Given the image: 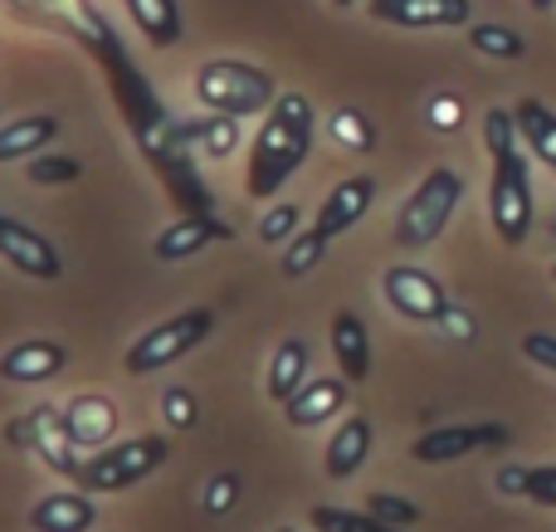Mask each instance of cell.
I'll return each instance as SVG.
<instances>
[{
    "instance_id": "cell-1",
    "label": "cell",
    "mask_w": 556,
    "mask_h": 532,
    "mask_svg": "<svg viewBox=\"0 0 556 532\" xmlns=\"http://www.w3.org/2000/svg\"><path fill=\"white\" fill-rule=\"evenodd\" d=\"M313 137H317V113L307 103V93H278L250 147V181L244 186H250L254 201H274L293 181V172L313 152Z\"/></svg>"
},
{
    "instance_id": "cell-2",
    "label": "cell",
    "mask_w": 556,
    "mask_h": 532,
    "mask_svg": "<svg viewBox=\"0 0 556 532\" xmlns=\"http://www.w3.org/2000/svg\"><path fill=\"white\" fill-rule=\"evenodd\" d=\"M195 98H201L211 113L225 117H254V113H269L278 84L269 68L260 64H244V59H205L195 68Z\"/></svg>"
},
{
    "instance_id": "cell-3",
    "label": "cell",
    "mask_w": 556,
    "mask_h": 532,
    "mask_svg": "<svg viewBox=\"0 0 556 532\" xmlns=\"http://www.w3.org/2000/svg\"><path fill=\"white\" fill-rule=\"evenodd\" d=\"M464 201V176L454 166H434L410 195H405L401 215H395V244L401 250H425L444 235V225L454 220Z\"/></svg>"
},
{
    "instance_id": "cell-4",
    "label": "cell",
    "mask_w": 556,
    "mask_h": 532,
    "mask_svg": "<svg viewBox=\"0 0 556 532\" xmlns=\"http://www.w3.org/2000/svg\"><path fill=\"white\" fill-rule=\"evenodd\" d=\"M166 455H172V445L162 435H137V440H123V445H103L84 465L78 484L88 494H123V489L142 484L147 474H156L166 465Z\"/></svg>"
},
{
    "instance_id": "cell-5",
    "label": "cell",
    "mask_w": 556,
    "mask_h": 532,
    "mask_svg": "<svg viewBox=\"0 0 556 532\" xmlns=\"http://www.w3.org/2000/svg\"><path fill=\"white\" fill-rule=\"evenodd\" d=\"M93 49H98V59H103V68H108V74H113L117 107H123V117H127V123H132L137 142H142V147L162 142V132H166V107L156 103L152 84H147V78L137 74V68L123 59V45H117V35H113V29H108V35L98 39Z\"/></svg>"
},
{
    "instance_id": "cell-6",
    "label": "cell",
    "mask_w": 556,
    "mask_h": 532,
    "mask_svg": "<svg viewBox=\"0 0 556 532\" xmlns=\"http://www.w3.org/2000/svg\"><path fill=\"white\" fill-rule=\"evenodd\" d=\"M211 328H215L211 308H186V313H176V318H166L162 328H147V338H137L132 347H127L123 367L132 371V377H152V371L181 362L191 347H201V342L211 338Z\"/></svg>"
},
{
    "instance_id": "cell-7",
    "label": "cell",
    "mask_w": 556,
    "mask_h": 532,
    "mask_svg": "<svg viewBox=\"0 0 556 532\" xmlns=\"http://www.w3.org/2000/svg\"><path fill=\"white\" fill-rule=\"evenodd\" d=\"M489 215L493 230L508 250H518L532 235V181H528V162L522 152H503L493 156V181H489Z\"/></svg>"
},
{
    "instance_id": "cell-8",
    "label": "cell",
    "mask_w": 556,
    "mask_h": 532,
    "mask_svg": "<svg viewBox=\"0 0 556 532\" xmlns=\"http://www.w3.org/2000/svg\"><path fill=\"white\" fill-rule=\"evenodd\" d=\"M381 293L410 322H440V313L450 308V289L434 274H425L420 264H391L381 279Z\"/></svg>"
},
{
    "instance_id": "cell-9",
    "label": "cell",
    "mask_w": 556,
    "mask_h": 532,
    "mask_svg": "<svg viewBox=\"0 0 556 532\" xmlns=\"http://www.w3.org/2000/svg\"><path fill=\"white\" fill-rule=\"evenodd\" d=\"M0 259L39 283H54L59 274H64V259H59L54 244L39 230H29L25 220H10V215H0Z\"/></svg>"
},
{
    "instance_id": "cell-10",
    "label": "cell",
    "mask_w": 556,
    "mask_h": 532,
    "mask_svg": "<svg viewBox=\"0 0 556 532\" xmlns=\"http://www.w3.org/2000/svg\"><path fill=\"white\" fill-rule=\"evenodd\" d=\"M366 10L395 29H459L473 15L469 0H366Z\"/></svg>"
},
{
    "instance_id": "cell-11",
    "label": "cell",
    "mask_w": 556,
    "mask_h": 532,
    "mask_svg": "<svg viewBox=\"0 0 556 532\" xmlns=\"http://www.w3.org/2000/svg\"><path fill=\"white\" fill-rule=\"evenodd\" d=\"M498 445H508V426H444L415 440L410 455L420 465H450V459H464L473 449H498Z\"/></svg>"
},
{
    "instance_id": "cell-12",
    "label": "cell",
    "mask_w": 556,
    "mask_h": 532,
    "mask_svg": "<svg viewBox=\"0 0 556 532\" xmlns=\"http://www.w3.org/2000/svg\"><path fill=\"white\" fill-rule=\"evenodd\" d=\"M29 430H35V455L45 459L49 469H54L59 479H78L84 474V465H78L74 455V435H68V420H64V406H54V401H45V406L29 410Z\"/></svg>"
},
{
    "instance_id": "cell-13",
    "label": "cell",
    "mask_w": 556,
    "mask_h": 532,
    "mask_svg": "<svg viewBox=\"0 0 556 532\" xmlns=\"http://www.w3.org/2000/svg\"><path fill=\"white\" fill-rule=\"evenodd\" d=\"M215 240H235V225L230 220H215V215H181V220H172L152 240V254L162 264H181V259L201 254L205 244H215Z\"/></svg>"
},
{
    "instance_id": "cell-14",
    "label": "cell",
    "mask_w": 556,
    "mask_h": 532,
    "mask_svg": "<svg viewBox=\"0 0 556 532\" xmlns=\"http://www.w3.org/2000/svg\"><path fill=\"white\" fill-rule=\"evenodd\" d=\"M371 201H376V176H346V181H337L332 191H327V201L317 205L313 230L327 235V240H337V235H346L366 211H371Z\"/></svg>"
},
{
    "instance_id": "cell-15",
    "label": "cell",
    "mask_w": 556,
    "mask_h": 532,
    "mask_svg": "<svg viewBox=\"0 0 556 532\" xmlns=\"http://www.w3.org/2000/svg\"><path fill=\"white\" fill-rule=\"evenodd\" d=\"M64 367H68L64 342H49V338L15 342V347L0 357V377H5L10 387H39V381H54Z\"/></svg>"
},
{
    "instance_id": "cell-16",
    "label": "cell",
    "mask_w": 556,
    "mask_h": 532,
    "mask_svg": "<svg viewBox=\"0 0 556 532\" xmlns=\"http://www.w3.org/2000/svg\"><path fill=\"white\" fill-rule=\"evenodd\" d=\"M147 156L156 162V172H162L166 191H172V201L181 205L186 215H215L211 191L201 186V176H195V166H191V156H186V147H147Z\"/></svg>"
},
{
    "instance_id": "cell-17",
    "label": "cell",
    "mask_w": 556,
    "mask_h": 532,
    "mask_svg": "<svg viewBox=\"0 0 556 532\" xmlns=\"http://www.w3.org/2000/svg\"><path fill=\"white\" fill-rule=\"evenodd\" d=\"M342 406H346V377H323V381H303V391L283 406V416L293 430H313L323 420H332Z\"/></svg>"
},
{
    "instance_id": "cell-18",
    "label": "cell",
    "mask_w": 556,
    "mask_h": 532,
    "mask_svg": "<svg viewBox=\"0 0 556 532\" xmlns=\"http://www.w3.org/2000/svg\"><path fill=\"white\" fill-rule=\"evenodd\" d=\"M64 420H68V435H74L78 449H103V445H113L117 406L108 396H74L64 406Z\"/></svg>"
},
{
    "instance_id": "cell-19",
    "label": "cell",
    "mask_w": 556,
    "mask_h": 532,
    "mask_svg": "<svg viewBox=\"0 0 556 532\" xmlns=\"http://www.w3.org/2000/svg\"><path fill=\"white\" fill-rule=\"evenodd\" d=\"M93 523H98V508L88 498V489L84 494L64 489V494H49L29 508V532H88Z\"/></svg>"
},
{
    "instance_id": "cell-20",
    "label": "cell",
    "mask_w": 556,
    "mask_h": 532,
    "mask_svg": "<svg viewBox=\"0 0 556 532\" xmlns=\"http://www.w3.org/2000/svg\"><path fill=\"white\" fill-rule=\"evenodd\" d=\"M366 455H371V420L346 416L342 426H337V435L327 440V455H323L327 479H352L356 469L366 465Z\"/></svg>"
},
{
    "instance_id": "cell-21",
    "label": "cell",
    "mask_w": 556,
    "mask_h": 532,
    "mask_svg": "<svg viewBox=\"0 0 556 532\" xmlns=\"http://www.w3.org/2000/svg\"><path fill=\"white\" fill-rule=\"evenodd\" d=\"M332 357H337V367H342L346 381L371 377V338H366V322L346 308L332 318Z\"/></svg>"
},
{
    "instance_id": "cell-22",
    "label": "cell",
    "mask_w": 556,
    "mask_h": 532,
    "mask_svg": "<svg viewBox=\"0 0 556 532\" xmlns=\"http://www.w3.org/2000/svg\"><path fill=\"white\" fill-rule=\"evenodd\" d=\"M54 137H59V117L54 113L15 117V123L0 127V162H29V156H39Z\"/></svg>"
},
{
    "instance_id": "cell-23",
    "label": "cell",
    "mask_w": 556,
    "mask_h": 532,
    "mask_svg": "<svg viewBox=\"0 0 556 532\" xmlns=\"http://www.w3.org/2000/svg\"><path fill=\"white\" fill-rule=\"evenodd\" d=\"M307 362H313V352H307L303 338H283V342L274 347V362H269V396L278 401V406H288V401L303 391Z\"/></svg>"
},
{
    "instance_id": "cell-24",
    "label": "cell",
    "mask_w": 556,
    "mask_h": 532,
    "mask_svg": "<svg viewBox=\"0 0 556 532\" xmlns=\"http://www.w3.org/2000/svg\"><path fill=\"white\" fill-rule=\"evenodd\" d=\"M127 15L137 20V29L147 35L152 49H172L181 45V5L176 0H123Z\"/></svg>"
},
{
    "instance_id": "cell-25",
    "label": "cell",
    "mask_w": 556,
    "mask_h": 532,
    "mask_svg": "<svg viewBox=\"0 0 556 532\" xmlns=\"http://www.w3.org/2000/svg\"><path fill=\"white\" fill-rule=\"evenodd\" d=\"M513 117H518L522 142L538 152V162H547L556 172V113L547 103H538V98H522V103L513 107Z\"/></svg>"
},
{
    "instance_id": "cell-26",
    "label": "cell",
    "mask_w": 556,
    "mask_h": 532,
    "mask_svg": "<svg viewBox=\"0 0 556 532\" xmlns=\"http://www.w3.org/2000/svg\"><path fill=\"white\" fill-rule=\"evenodd\" d=\"M307 523H313L317 532H405V528H391L381 523V518L371 514V508H332V504H317L313 514H307Z\"/></svg>"
},
{
    "instance_id": "cell-27",
    "label": "cell",
    "mask_w": 556,
    "mask_h": 532,
    "mask_svg": "<svg viewBox=\"0 0 556 532\" xmlns=\"http://www.w3.org/2000/svg\"><path fill=\"white\" fill-rule=\"evenodd\" d=\"M469 45H473V54H489V59H522L528 54V39L518 35V29H508V25H469Z\"/></svg>"
},
{
    "instance_id": "cell-28",
    "label": "cell",
    "mask_w": 556,
    "mask_h": 532,
    "mask_svg": "<svg viewBox=\"0 0 556 532\" xmlns=\"http://www.w3.org/2000/svg\"><path fill=\"white\" fill-rule=\"evenodd\" d=\"M327 132H332L342 147H352V152H376V127H371V117L356 113V107H337Z\"/></svg>"
},
{
    "instance_id": "cell-29",
    "label": "cell",
    "mask_w": 556,
    "mask_h": 532,
    "mask_svg": "<svg viewBox=\"0 0 556 532\" xmlns=\"http://www.w3.org/2000/svg\"><path fill=\"white\" fill-rule=\"evenodd\" d=\"M323 254H327V235H317V230L293 235L283 250V274L288 279H303V274H313L323 264Z\"/></svg>"
},
{
    "instance_id": "cell-30",
    "label": "cell",
    "mask_w": 556,
    "mask_h": 532,
    "mask_svg": "<svg viewBox=\"0 0 556 532\" xmlns=\"http://www.w3.org/2000/svg\"><path fill=\"white\" fill-rule=\"evenodd\" d=\"M518 117L508 107H489L483 113V142H489V156H503V152H518Z\"/></svg>"
},
{
    "instance_id": "cell-31",
    "label": "cell",
    "mask_w": 556,
    "mask_h": 532,
    "mask_svg": "<svg viewBox=\"0 0 556 532\" xmlns=\"http://www.w3.org/2000/svg\"><path fill=\"white\" fill-rule=\"evenodd\" d=\"M29 181L35 186H74L78 176H84V166L74 162V156H29Z\"/></svg>"
},
{
    "instance_id": "cell-32",
    "label": "cell",
    "mask_w": 556,
    "mask_h": 532,
    "mask_svg": "<svg viewBox=\"0 0 556 532\" xmlns=\"http://www.w3.org/2000/svg\"><path fill=\"white\" fill-rule=\"evenodd\" d=\"M298 225H303V211H298V205H269L260 220V240L269 244V250H278V244H288L298 235Z\"/></svg>"
},
{
    "instance_id": "cell-33",
    "label": "cell",
    "mask_w": 556,
    "mask_h": 532,
    "mask_svg": "<svg viewBox=\"0 0 556 532\" xmlns=\"http://www.w3.org/2000/svg\"><path fill=\"white\" fill-rule=\"evenodd\" d=\"M366 508H371L381 523H391V528H415L420 523V508H415L410 498H401V494H371L366 498Z\"/></svg>"
},
{
    "instance_id": "cell-34",
    "label": "cell",
    "mask_w": 556,
    "mask_h": 532,
    "mask_svg": "<svg viewBox=\"0 0 556 532\" xmlns=\"http://www.w3.org/2000/svg\"><path fill=\"white\" fill-rule=\"evenodd\" d=\"M162 410H166V426L172 430H191L195 420H201V410H195V396L186 387H172L162 396Z\"/></svg>"
},
{
    "instance_id": "cell-35",
    "label": "cell",
    "mask_w": 556,
    "mask_h": 532,
    "mask_svg": "<svg viewBox=\"0 0 556 532\" xmlns=\"http://www.w3.org/2000/svg\"><path fill=\"white\" fill-rule=\"evenodd\" d=\"M240 504V479L235 474H215L211 489H205V514H230Z\"/></svg>"
},
{
    "instance_id": "cell-36",
    "label": "cell",
    "mask_w": 556,
    "mask_h": 532,
    "mask_svg": "<svg viewBox=\"0 0 556 532\" xmlns=\"http://www.w3.org/2000/svg\"><path fill=\"white\" fill-rule=\"evenodd\" d=\"M528 498L542 508H556V465H542L528 474Z\"/></svg>"
},
{
    "instance_id": "cell-37",
    "label": "cell",
    "mask_w": 556,
    "mask_h": 532,
    "mask_svg": "<svg viewBox=\"0 0 556 532\" xmlns=\"http://www.w3.org/2000/svg\"><path fill=\"white\" fill-rule=\"evenodd\" d=\"M522 357L538 362V367H547V371H556V338H552V332H528V338H522Z\"/></svg>"
},
{
    "instance_id": "cell-38",
    "label": "cell",
    "mask_w": 556,
    "mask_h": 532,
    "mask_svg": "<svg viewBox=\"0 0 556 532\" xmlns=\"http://www.w3.org/2000/svg\"><path fill=\"white\" fill-rule=\"evenodd\" d=\"M440 328H444V338H459V342L473 338V318H469L464 308H454V303L440 313Z\"/></svg>"
},
{
    "instance_id": "cell-39",
    "label": "cell",
    "mask_w": 556,
    "mask_h": 532,
    "mask_svg": "<svg viewBox=\"0 0 556 532\" xmlns=\"http://www.w3.org/2000/svg\"><path fill=\"white\" fill-rule=\"evenodd\" d=\"M528 474H532V469H518V465L503 469V474H498V489H503V494H522V498H528Z\"/></svg>"
},
{
    "instance_id": "cell-40",
    "label": "cell",
    "mask_w": 556,
    "mask_h": 532,
    "mask_svg": "<svg viewBox=\"0 0 556 532\" xmlns=\"http://www.w3.org/2000/svg\"><path fill=\"white\" fill-rule=\"evenodd\" d=\"M5 440H10L15 449H29V445H35V430H29V416L10 420V426H5Z\"/></svg>"
},
{
    "instance_id": "cell-41",
    "label": "cell",
    "mask_w": 556,
    "mask_h": 532,
    "mask_svg": "<svg viewBox=\"0 0 556 532\" xmlns=\"http://www.w3.org/2000/svg\"><path fill=\"white\" fill-rule=\"evenodd\" d=\"M430 113H434V123H440V127L459 123V103H434V107H430Z\"/></svg>"
},
{
    "instance_id": "cell-42",
    "label": "cell",
    "mask_w": 556,
    "mask_h": 532,
    "mask_svg": "<svg viewBox=\"0 0 556 532\" xmlns=\"http://www.w3.org/2000/svg\"><path fill=\"white\" fill-rule=\"evenodd\" d=\"M528 5H532V10H552L556 0H528Z\"/></svg>"
},
{
    "instance_id": "cell-43",
    "label": "cell",
    "mask_w": 556,
    "mask_h": 532,
    "mask_svg": "<svg viewBox=\"0 0 556 532\" xmlns=\"http://www.w3.org/2000/svg\"><path fill=\"white\" fill-rule=\"evenodd\" d=\"M332 5H337V10H352V5H356V0H332Z\"/></svg>"
},
{
    "instance_id": "cell-44",
    "label": "cell",
    "mask_w": 556,
    "mask_h": 532,
    "mask_svg": "<svg viewBox=\"0 0 556 532\" xmlns=\"http://www.w3.org/2000/svg\"><path fill=\"white\" fill-rule=\"evenodd\" d=\"M278 532H293V528H278Z\"/></svg>"
},
{
    "instance_id": "cell-45",
    "label": "cell",
    "mask_w": 556,
    "mask_h": 532,
    "mask_svg": "<svg viewBox=\"0 0 556 532\" xmlns=\"http://www.w3.org/2000/svg\"><path fill=\"white\" fill-rule=\"evenodd\" d=\"M552 235H556V220H552Z\"/></svg>"
},
{
    "instance_id": "cell-46",
    "label": "cell",
    "mask_w": 556,
    "mask_h": 532,
    "mask_svg": "<svg viewBox=\"0 0 556 532\" xmlns=\"http://www.w3.org/2000/svg\"><path fill=\"white\" fill-rule=\"evenodd\" d=\"M552 279H556V269H552Z\"/></svg>"
}]
</instances>
